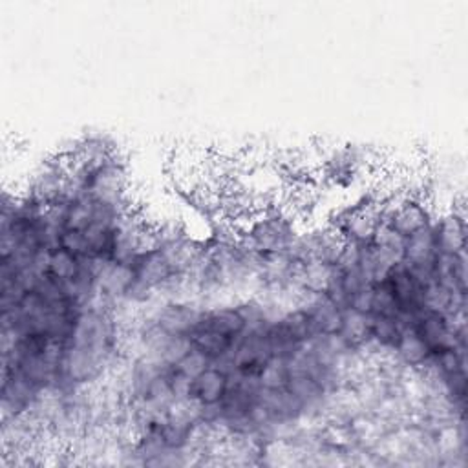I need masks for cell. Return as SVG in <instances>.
Returning a JSON list of instances; mask_svg holds the SVG:
<instances>
[{
	"label": "cell",
	"instance_id": "1",
	"mask_svg": "<svg viewBox=\"0 0 468 468\" xmlns=\"http://www.w3.org/2000/svg\"><path fill=\"white\" fill-rule=\"evenodd\" d=\"M229 386V375L216 366H209L206 372L192 379L188 397L204 407H215L224 399Z\"/></svg>",
	"mask_w": 468,
	"mask_h": 468
},
{
	"label": "cell",
	"instance_id": "2",
	"mask_svg": "<svg viewBox=\"0 0 468 468\" xmlns=\"http://www.w3.org/2000/svg\"><path fill=\"white\" fill-rule=\"evenodd\" d=\"M81 270V258L72 254L69 249L55 247L50 251L48 273L59 282H70L78 277Z\"/></svg>",
	"mask_w": 468,
	"mask_h": 468
}]
</instances>
